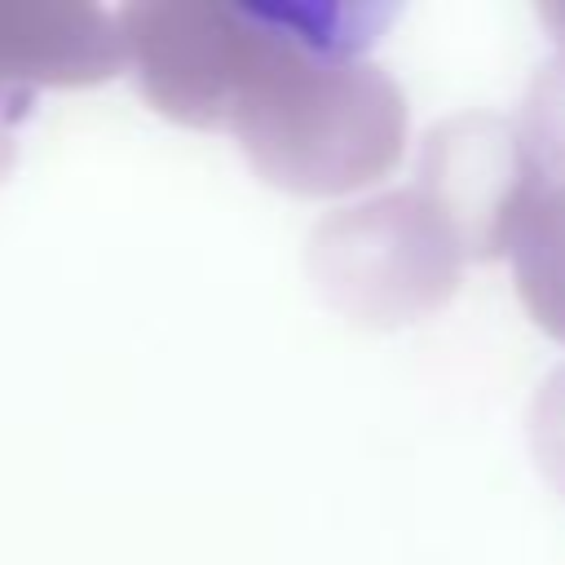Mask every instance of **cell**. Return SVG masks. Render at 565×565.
<instances>
[{
	"mask_svg": "<svg viewBox=\"0 0 565 565\" xmlns=\"http://www.w3.org/2000/svg\"><path fill=\"white\" fill-rule=\"evenodd\" d=\"M415 190L437 207L459 256L490 260L508 252V238L525 203L543 190V177L534 172L512 119L468 110L424 137Z\"/></svg>",
	"mask_w": 565,
	"mask_h": 565,
	"instance_id": "cell-4",
	"label": "cell"
},
{
	"mask_svg": "<svg viewBox=\"0 0 565 565\" xmlns=\"http://www.w3.org/2000/svg\"><path fill=\"white\" fill-rule=\"evenodd\" d=\"M459 243L411 185L335 207L309 234L313 287L349 322L388 331L437 313L459 287Z\"/></svg>",
	"mask_w": 565,
	"mask_h": 565,
	"instance_id": "cell-2",
	"label": "cell"
},
{
	"mask_svg": "<svg viewBox=\"0 0 565 565\" xmlns=\"http://www.w3.org/2000/svg\"><path fill=\"white\" fill-rule=\"evenodd\" d=\"M260 49L230 102L225 128L252 168L291 194H349L380 181L406 146L402 88L358 53L384 9H260Z\"/></svg>",
	"mask_w": 565,
	"mask_h": 565,
	"instance_id": "cell-1",
	"label": "cell"
},
{
	"mask_svg": "<svg viewBox=\"0 0 565 565\" xmlns=\"http://www.w3.org/2000/svg\"><path fill=\"white\" fill-rule=\"evenodd\" d=\"M31 106H35V93L0 84V181L18 163V124L31 115Z\"/></svg>",
	"mask_w": 565,
	"mask_h": 565,
	"instance_id": "cell-9",
	"label": "cell"
},
{
	"mask_svg": "<svg viewBox=\"0 0 565 565\" xmlns=\"http://www.w3.org/2000/svg\"><path fill=\"white\" fill-rule=\"evenodd\" d=\"M525 313L565 344V185H543L508 238Z\"/></svg>",
	"mask_w": 565,
	"mask_h": 565,
	"instance_id": "cell-6",
	"label": "cell"
},
{
	"mask_svg": "<svg viewBox=\"0 0 565 565\" xmlns=\"http://www.w3.org/2000/svg\"><path fill=\"white\" fill-rule=\"evenodd\" d=\"M124 71L115 13L88 0H0V84L88 88Z\"/></svg>",
	"mask_w": 565,
	"mask_h": 565,
	"instance_id": "cell-5",
	"label": "cell"
},
{
	"mask_svg": "<svg viewBox=\"0 0 565 565\" xmlns=\"http://www.w3.org/2000/svg\"><path fill=\"white\" fill-rule=\"evenodd\" d=\"M539 18H543V26H547V35L556 40L561 62H565V0H556V4H539Z\"/></svg>",
	"mask_w": 565,
	"mask_h": 565,
	"instance_id": "cell-10",
	"label": "cell"
},
{
	"mask_svg": "<svg viewBox=\"0 0 565 565\" xmlns=\"http://www.w3.org/2000/svg\"><path fill=\"white\" fill-rule=\"evenodd\" d=\"M530 446L543 477L565 494V366L547 375L530 406Z\"/></svg>",
	"mask_w": 565,
	"mask_h": 565,
	"instance_id": "cell-8",
	"label": "cell"
},
{
	"mask_svg": "<svg viewBox=\"0 0 565 565\" xmlns=\"http://www.w3.org/2000/svg\"><path fill=\"white\" fill-rule=\"evenodd\" d=\"M516 132L543 185H565V62L539 71Z\"/></svg>",
	"mask_w": 565,
	"mask_h": 565,
	"instance_id": "cell-7",
	"label": "cell"
},
{
	"mask_svg": "<svg viewBox=\"0 0 565 565\" xmlns=\"http://www.w3.org/2000/svg\"><path fill=\"white\" fill-rule=\"evenodd\" d=\"M115 26L146 102L185 128H225L265 35L260 9L221 0H137L115 13Z\"/></svg>",
	"mask_w": 565,
	"mask_h": 565,
	"instance_id": "cell-3",
	"label": "cell"
}]
</instances>
